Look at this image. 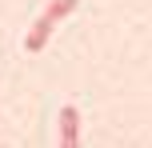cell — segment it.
Instances as JSON below:
<instances>
[{
    "label": "cell",
    "instance_id": "6da1fadb",
    "mask_svg": "<svg viewBox=\"0 0 152 148\" xmlns=\"http://www.w3.org/2000/svg\"><path fill=\"white\" fill-rule=\"evenodd\" d=\"M76 4H80V0H48V8L40 12V20L32 24V32L24 36V48H28V52H44V44H48V36H52V28L64 20V16L76 12Z\"/></svg>",
    "mask_w": 152,
    "mask_h": 148
},
{
    "label": "cell",
    "instance_id": "7a4b0ae2",
    "mask_svg": "<svg viewBox=\"0 0 152 148\" xmlns=\"http://www.w3.org/2000/svg\"><path fill=\"white\" fill-rule=\"evenodd\" d=\"M60 148H80V112L72 104L60 108Z\"/></svg>",
    "mask_w": 152,
    "mask_h": 148
}]
</instances>
